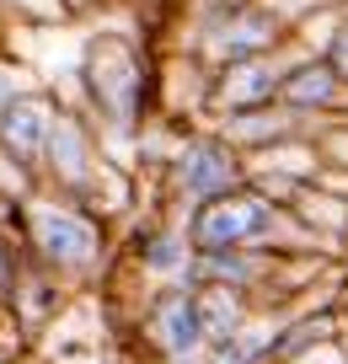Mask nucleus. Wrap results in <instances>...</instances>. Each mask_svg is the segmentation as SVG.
<instances>
[{
    "label": "nucleus",
    "instance_id": "2",
    "mask_svg": "<svg viewBox=\"0 0 348 364\" xmlns=\"http://www.w3.org/2000/svg\"><path fill=\"white\" fill-rule=\"evenodd\" d=\"M86 80H91V97H97V113L107 118L112 129H135L139 124L145 97H150V75H145L139 54L124 43V38H102V43H91Z\"/></svg>",
    "mask_w": 348,
    "mask_h": 364
},
{
    "label": "nucleus",
    "instance_id": "8",
    "mask_svg": "<svg viewBox=\"0 0 348 364\" xmlns=\"http://www.w3.org/2000/svg\"><path fill=\"white\" fill-rule=\"evenodd\" d=\"M54 102L48 97H16L6 113H0V145H6V156H16L22 166H38V161L48 156V139H54Z\"/></svg>",
    "mask_w": 348,
    "mask_h": 364
},
{
    "label": "nucleus",
    "instance_id": "12",
    "mask_svg": "<svg viewBox=\"0 0 348 364\" xmlns=\"http://www.w3.org/2000/svg\"><path fill=\"white\" fill-rule=\"evenodd\" d=\"M11 279H16V252L6 247V241H0V295L11 289Z\"/></svg>",
    "mask_w": 348,
    "mask_h": 364
},
{
    "label": "nucleus",
    "instance_id": "5",
    "mask_svg": "<svg viewBox=\"0 0 348 364\" xmlns=\"http://www.w3.org/2000/svg\"><path fill=\"white\" fill-rule=\"evenodd\" d=\"M204 38H209V54L220 65H231V59H247V54H273L284 38V22L263 6H225L204 27Z\"/></svg>",
    "mask_w": 348,
    "mask_h": 364
},
{
    "label": "nucleus",
    "instance_id": "6",
    "mask_svg": "<svg viewBox=\"0 0 348 364\" xmlns=\"http://www.w3.org/2000/svg\"><path fill=\"white\" fill-rule=\"evenodd\" d=\"M150 338L172 364H188L209 348L204 338V316H199V289H161L150 300Z\"/></svg>",
    "mask_w": 348,
    "mask_h": 364
},
{
    "label": "nucleus",
    "instance_id": "10",
    "mask_svg": "<svg viewBox=\"0 0 348 364\" xmlns=\"http://www.w3.org/2000/svg\"><path fill=\"white\" fill-rule=\"evenodd\" d=\"M48 161H54V177L70 182V188H80L91 171V145L86 134H80V124H70V118H59L54 124V139H48Z\"/></svg>",
    "mask_w": 348,
    "mask_h": 364
},
{
    "label": "nucleus",
    "instance_id": "4",
    "mask_svg": "<svg viewBox=\"0 0 348 364\" xmlns=\"http://www.w3.org/2000/svg\"><path fill=\"white\" fill-rule=\"evenodd\" d=\"M172 177H177V193L188 198V204H204V198L247 182V166H241L236 145H225V139H214V134H199V139H188V145L177 150Z\"/></svg>",
    "mask_w": 348,
    "mask_h": 364
},
{
    "label": "nucleus",
    "instance_id": "13",
    "mask_svg": "<svg viewBox=\"0 0 348 364\" xmlns=\"http://www.w3.org/2000/svg\"><path fill=\"white\" fill-rule=\"evenodd\" d=\"M59 6H70V11H80V6H91V0H59Z\"/></svg>",
    "mask_w": 348,
    "mask_h": 364
},
{
    "label": "nucleus",
    "instance_id": "11",
    "mask_svg": "<svg viewBox=\"0 0 348 364\" xmlns=\"http://www.w3.org/2000/svg\"><path fill=\"white\" fill-rule=\"evenodd\" d=\"M327 59H332V70L343 75V86H348V22L332 33V48H327Z\"/></svg>",
    "mask_w": 348,
    "mask_h": 364
},
{
    "label": "nucleus",
    "instance_id": "3",
    "mask_svg": "<svg viewBox=\"0 0 348 364\" xmlns=\"http://www.w3.org/2000/svg\"><path fill=\"white\" fill-rule=\"evenodd\" d=\"M27 241L59 273H80L102 257V225L75 204H27Z\"/></svg>",
    "mask_w": 348,
    "mask_h": 364
},
{
    "label": "nucleus",
    "instance_id": "7",
    "mask_svg": "<svg viewBox=\"0 0 348 364\" xmlns=\"http://www.w3.org/2000/svg\"><path fill=\"white\" fill-rule=\"evenodd\" d=\"M279 80L284 70L273 65V54H247V59H231L220 65V80H214V102L225 113H263V107L279 102Z\"/></svg>",
    "mask_w": 348,
    "mask_h": 364
},
{
    "label": "nucleus",
    "instance_id": "9",
    "mask_svg": "<svg viewBox=\"0 0 348 364\" xmlns=\"http://www.w3.org/2000/svg\"><path fill=\"white\" fill-rule=\"evenodd\" d=\"M343 75L332 70V59H305V65L284 70L279 80V107L284 113H332L343 102Z\"/></svg>",
    "mask_w": 348,
    "mask_h": 364
},
{
    "label": "nucleus",
    "instance_id": "1",
    "mask_svg": "<svg viewBox=\"0 0 348 364\" xmlns=\"http://www.w3.org/2000/svg\"><path fill=\"white\" fill-rule=\"evenodd\" d=\"M279 220H284V204L268 188L236 182V188L193 204L188 241H193V252H241V247H258Z\"/></svg>",
    "mask_w": 348,
    "mask_h": 364
}]
</instances>
